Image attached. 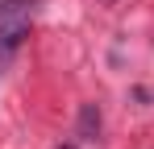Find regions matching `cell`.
<instances>
[{
	"label": "cell",
	"mask_w": 154,
	"mask_h": 149,
	"mask_svg": "<svg viewBox=\"0 0 154 149\" xmlns=\"http://www.w3.org/2000/svg\"><path fill=\"white\" fill-rule=\"evenodd\" d=\"M25 29H29L25 21H17V25H4V29H0V66L8 62V54H13V50L21 46V37H25Z\"/></svg>",
	"instance_id": "obj_1"
},
{
	"label": "cell",
	"mask_w": 154,
	"mask_h": 149,
	"mask_svg": "<svg viewBox=\"0 0 154 149\" xmlns=\"http://www.w3.org/2000/svg\"><path fill=\"white\" fill-rule=\"evenodd\" d=\"M96 133H100V112H96V104H83L79 108V137L92 141Z\"/></svg>",
	"instance_id": "obj_2"
},
{
	"label": "cell",
	"mask_w": 154,
	"mask_h": 149,
	"mask_svg": "<svg viewBox=\"0 0 154 149\" xmlns=\"http://www.w3.org/2000/svg\"><path fill=\"white\" fill-rule=\"evenodd\" d=\"M33 4H42V0H0V21L13 17V13H25V8H33Z\"/></svg>",
	"instance_id": "obj_3"
},
{
	"label": "cell",
	"mask_w": 154,
	"mask_h": 149,
	"mask_svg": "<svg viewBox=\"0 0 154 149\" xmlns=\"http://www.w3.org/2000/svg\"><path fill=\"white\" fill-rule=\"evenodd\" d=\"M67 149H75V145H67Z\"/></svg>",
	"instance_id": "obj_4"
}]
</instances>
